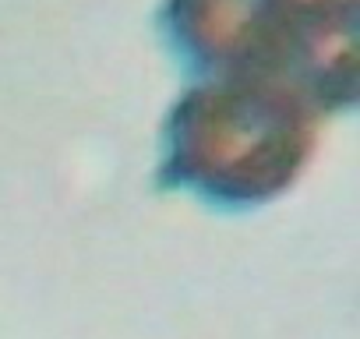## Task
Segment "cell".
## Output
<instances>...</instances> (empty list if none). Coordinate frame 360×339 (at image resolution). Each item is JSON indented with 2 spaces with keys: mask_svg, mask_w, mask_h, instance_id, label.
<instances>
[{
  "mask_svg": "<svg viewBox=\"0 0 360 339\" xmlns=\"http://www.w3.org/2000/svg\"><path fill=\"white\" fill-rule=\"evenodd\" d=\"M318 113L272 75H223L184 89L162 120L159 184L216 209L283 198L318 152Z\"/></svg>",
  "mask_w": 360,
  "mask_h": 339,
  "instance_id": "1",
  "label": "cell"
},
{
  "mask_svg": "<svg viewBox=\"0 0 360 339\" xmlns=\"http://www.w3.org/2000/svg\"><path fill=\"white\" fill-rule=\"evenodd\" d=\"M304 0H162L169 50L202 78L276 75Z\"/></svg>",
  "mask_w": 360,
  "mask_h": 339,
  "instance_id": "2",
  "label": "cell"
},
{
  "mask_svg": "<svg viewBox=\"0 0 360 339\" xmlns=\"http://www.w3.org/2000/svg\"><path fill=\"white\" fill-rule=\"evenodd\" d=\"M318 117L356 103V0H304L276 75Z\"/></svg>",
  "mask_w": 360,
  "mask_h": 339,
  "instance_id": "3",
  "label": "cell"
}]
</instances>
